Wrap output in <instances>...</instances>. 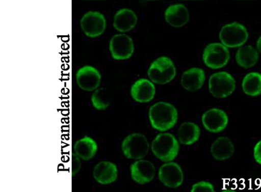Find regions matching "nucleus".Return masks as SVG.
<instances>
[{
    "label": "nucleus",
    "mask_w": 261,
    "mask_h": 192,
    "mask_svg": "<svg viewBox=\"0 0 261 192\" xmlns=\"http://www.w3.org/2000/svg\"><path fill=\"white\" fill-rule=\"evenodd\" d=\"M200 134L199 126L190 122L181 124L178 131V137L180 143L186 145L193 144L198 141Z\"/></svg>",
    "instance_id": "obj_22"
},
{
    "label": "nucleus",
    "mask_w": 261,
    "mask_h": 192,
    "mask_svg": "<svg viewBox=\"0 0 261 192\" xmlns=\"http://www.w3.org/2000/svg\"><path fill=\"white\" fill-rule=\"evenodd\" d=\"M137 22V17L131 9L122 8L115 14L113 26L120 32H126L133 29Z\"/></svg>",
    "instance_id": "obj_18"
},
{
    "label": "nucleus",
    "mask_w": 261,
    "mask_h": 192,
    "mask_svg": "<svg viewBox=\"0 0 261 192\" xmlns=\"http://www.w3.org/2000/svg\"><path fill=\"white\" fill-rule=\"evenodd\" d=\"M75 76L79 87L86 91L96 90L101 81L99 72L95 67L89 65H86L80 68Z\"/></svg>",
    "instance_id": "obj_11"
},
{
    "label": "nucleus",
    "mask_w": 261,
    "mask_h": 192,
    "mask_svg": "<svg viewBox=\"0 0 261 192\" xmlns=\"http://www.w3.org/2000/svg\"><path fill=\"white\" fill-rule=\"evenodd\" d=\"M154 155L163 161H170L177 155L179 144L176 138L169 133L159 134L151 144Z\"/></svg>",
    "instance_id": "obj_2"
},
{
    "label": "nucleus",
    "mask_w": 261,
    "mask_h": 192,
    "mask_svg": "<svg viewBox=\"0 0 261 192\" xmlns=\"http://www.w3.org/2000/svg\"><path fill=\"white\" fill-rule=\"evenodd\" d=\"M202 122L207 131L218 133L226 128L228 123V117L223 110L213 108L204 113L202 116Z\"/></svg>",
    "instance_id": "obj_10"
},
{
    "label": "nucleus",
    "mask_w": 261,
    "mask_h": 192,
    "mask_svg": "<svg viewBox=\"0 0 261 192\" xmlns=\"http://www.w3.org/2000/svg\"><path fill=\"white\" fill-rule=\"evenodd\" d=\"M221 43L228 48H236L243 46L247 41L249 33L246 28L238 22L223 25L219 33Z\"/></svg>",
    "instance_id": "obj_3"
},
{
    "label": "nucleus",
    "mask_w": 261,
    "mask_h": 192,
    "mask_svg": "<svg viewBox=\"0 0 261 192\" xmlns=\"http://www.w3.org/2000/svg\"><path fill=\"white\" fill-rule=\"evenodd\" d=\"M205 79V72L202 69L192 68L182 73L181 84L185 89L194 92L202 87Z\"/></svg>",
    "instance_id": "obj_17"
},
{
    "label": "nucleus",
    "mask_w": 261,
    "mask_h": 192,
    "mask_svg": "<svg viewBox=\"0 0 261 192\" xmlns=\"http://www.w3.org/2000/svg\"><path fill=\"white\" fill-rule=\"evenodd\" d=\"M111 100V93L106 88L96 89L91 96L92 105L98 111L106 109L110 104Z\"/></svg>",
    "instance_id": "obj_24"
},
{
    "label": "nucleus",
    "mask_w": 261,
    "mask_h": 192,
    "mask_svg": "<svg viewBox=\"0 0 261 192\" xmlns=\"http://www.w3.org/2000/svg\"><path fill=\"white\" fill-rule=\"evenodd\" d=\"M147 74L152 82L163 85L171 81L174 78L176 69L170 59L161 57L151 64Z\"/></svg>",
    "instance_id": "obj_4"
},
{
    "label": "nucleus",
    "mask_w": 261,
    "mask_h": 192,
    "mask_svg": "<svg viewBox=\"0 0 261 192\" xmlns=\"http://www.w3.org/2000/svg\"><path fill=\"white\" fill-rule=\"evenodd\" d=\"M202 59L208 68L220 69L227 64L230 59L229 50L221 43H211L204 48Z\"/></svg>",
    "instance_id": "obj_6"
},
{
    "label": "nucleus",
    "mask_w": 261,
    "mask_h": 192,
    "mask_svg": "<svg viewBox=\"0 0 261 192\" xmlns=\"http://www.w3.org/2000/svg\"><path fill=\"white\" fill-rule=\"evenodd\" d=\"M155 93L154 85L149 80L141 78L137 80L132 86L130 94L136 101L144 103L151 101Z\"/></svg>",
    "instance_id": "obj_15"
},
{
    "label": "nucleus",
    "mask_w": 261,
    "mask_h": 192,
    "mask_svg": "<svg viewBox=\"0 0 261 192\" xmlns=\"http://www.w3.org/2000/svg\"><path fill=\"white\" fill-rule=\"evenodd\" d=\"M149 143L146 137L135 133L127 136L122 143V152L125 157L133 159L144 158L148 153Z\"/></svg>",
    "instance_id": "obj_7"
},
{
    "label": "nucleus",
    "mask_w": 261,
    "mask_h": 192,
    "mask_svg": "<svg viewBox=\"0 0 261 192\" xmlns=\"http://www.w3.org/2000/svg\"><path fill=\"white\" fill-rule=\"evenodd\" d=\"M158 1V0H140V2L141 4H145L147 2H148V1Z\"/></svg>",
    "instance_id": "obj_29"
},
{
    "label": "nucleus",
    "mask_w": 261,
    "mask_h": 192,
    "mask_svg": "<svg viewBox=\"0 0 261 192\" xmlns=\"http://www.w3.org/2000/svg\"><path fill=\"white\" fill-rule=\"evenodd\" d=\"M236 80L226 71L213 73L208 80V90L211 94L218 98H224L230 96L235 90Z\"/></svg>",
    "instance_id": "obj_5"
},
{
    "label": "nucleus",
    "mask_w": 261,
    "mask_h": 192,
    "mask_svg": "<svg viewBox=\"0 0 261 192\" xmlns=\"http://www.w3.org/2000/svg\"><path fill=\"white\" fill-rule=\"evenodd\" d=\"M73 148L74 153L80 159L87 161L94 157L98 147L92 138L85 136L75 143Z\"/></svg>",
    "instance_id": "obj_21"
},
{
    "label": "nucleus",
    "mask_w": 261,
    "mask_h": 192,
    "mask_svg": "<svg viewBox=\"0 0 261 192\" xmlns=\"http://www.w3.org/2000/svg\"><path fill=\"white\" fill-rule=\"evenodd\" d=\"M109 49L114 59H127L132 56L134 52L133 40L129 36L124 34L115 35L110 40Z\"/></svg>",
    "instance_id": "obj_9"
},
{
    "label": "nucleus",
    "mask_w": 261,
    "mask_h": 192,
    "mask_svg": "<svg viewBox=\"0 0 261 192\" xmlns=\"http://www.w3.org/2000/svg\"><path fill=\"white\" fill-rule=\"evenodd\" d=\"M85 1H103L105 0H85Z\"/></svg>",
    "instance_id": "obj_31"
},
{
    "label": "nucleus",
    "mask_w": 261,
    "mask_h": 192,
    "mask_svg": "<svg viewBox=\"0 0 261 192\" xmlns=\"http://www.w3.org/2000/svg\"><path fill=\"white\" fill-rule=\"evenodd\" d=\"M159 178L166 186L176 188L182 184L184 175L180 167L177 163L171 162L165 163L160 167Z\"/></svg>",
    "instance_id": "obj_12"
},
{
    "label": "nucleus",
    "mask_w": 261,
    "mask_h": 192,
    "mask_svg": "<svg viewBox=\"0 0 261 192\" xmlns=\"http://www.w3.org/2000/svg\"><path fill=\"white\" fill-rule=\"evenodd\" d=\"M191 191H215L213 185L207 181H200L194 184Z\"/></svg>",
    "instance_id": "obj_25"
},
{
    "label": "nucleus",
    "mask_w": 261,
    "mask_h": 192,
    "mask_svg": "<svg viewBox=\"0 0 261 192\" xmlns=\"http://www.w3.org/2000/svg\"><path fill=\"white\" fill-rule=\"evenodd\" d=\"M242 88L247 95L255 97L261 94V73L249 72L244 77Z\"/></svg>",
    "instance_id": "obj_23"
},
{
    "label": "nucleus",
    "mask_w": 261,
    "mask_h": 192,
    "mask_svg": "<svg viewBox=\"0 0 261 192\" xmlns=\"http://www.w3.org/2000/svg\"><path fill=\"white\" fill-rule=\"evenodd\" d=\"M181 1H200L202 0H180Z\"/></svg>",
    "instance_id": "obj_30"
},
{
    "label": "nucleus",
    "mask_w": 261,
    "mask_h": 192,
    "mask_svg": "<svg viewBox=\"0 0 261 192\" xmlns=\"http://www.w3.org/2000/svg\"><path fill=\"white\" fill-rule=\"evenodd\" d=\"M257 51L261 54V36L259 37L256 42Z\"/></svg>",
    "instance_id": "obj_28"
},
{
    "label": "nucleus",
    "mask_w": 261,
    "mask_h": 192,
    "mask_svg": "<svg viewBox=\"0 0 261 192\" xmlns=\"http://www.w3.org/2000/svg\"><path fill=\"white\" fill-rule=\"evenodd\" d=\"M149 118L153 128L164 131L175 125L178 118V113L171 104L158 102L150 107Z\"/></svg>",
    "instance_id": "obj_1"
},
{
    "label": "nucleus",
    "mask_w": 261,
    "mask_h": 192,
    "mask_svg": "<svg viewBox=\"0 0 261 192\" xmlns=\"http://www.w3.org/2000/svg\"><path fill=\"white\" fill-rule=\"evenodd\" d=\"M258 59V52L251 45L240 47L235 54L237 64L245 69L253 67Z\"/></svg>",
    "instance_id": "obj_20"
},
{
    "label": "nucleus",
    "mask_w": 261,
    "mask_h": 192,
    "mask_svg": "<svg viewBox=\"0 0 261 192\" xmlns=\"http://www.w3.org/2000/svg\"><path fill=\"white\" fill-rule=\"evenodd\" d=\"M253 157L255 162L261 165V140L256 143L253 148Z\"/></svg>",
    "instance_id": "obj_27"
},
{
    "label": "nucleus",
    "mask_w": 261,
    "mask_h": 192,
    "mask_svg": "<svg viewBox=\"0 0 261 192\" xmlns=\"http://www.w3.org/2000/svg\"><path fill=\"white\" fill-rule=\"evenodd\" d=\"M155 168L150 161L147 160H139L130 166L132 179L141 184L151 181L155 175Z\"/></svg>",
    "instance_id": "obj_13"
},
{
    "label": "nucleus",
    "mask_w": 261,
    "mask_h": 192,
    "mask_svg": "<svg viewBox=\"0 0 261 192\" xmlns=\"http://www.w3.org/2000/svg\"><path fill=\"white\" fill-rule=\"evenodd\" d=\"M211 152L215 159L225 160L233 155L234 147L228 138L221 136L217 139L212 145Z\"/></svg>",
    "instance_id": "obj_19"
},
{
    "label": "nucleus",
    "mask_w": 261,
    "mask_h": 192,
    "mask_svg": "<svg viewBox=\"0 0 261 192\" xmlns=\"http://www.w3.org/2000/svg\"><path fill=\"white\" fill-rule=\"evenodd\" d=\"M80 158L73 153L71 156V174L72 176H75L80 170L81 163Z\"/></svg>",
    "instance_id": "obj_26"
},
{
    "label": "nucleus",
    "mask_w": 261,
    "mask_h": 192,
    "mask_svg": "<svg viewBox=\"0 0 261 192\" xmlns=\"http://www.w3.org/2000/svg\"><path fill=\"white\" fill-rule=\"evenodd\" d=\"M93 176L98 183L106 185L114 182L117 178L116 166L108 161H101L97 163L93 170Z\"/></svg>",
    "instance_id": "obj_14"
},
{
    "label": "nucleus",
    "mask_w": 261,
    "mask_h": 192,
    "mask_svg": "<svg viewBox=\"0 0 261 192\" xmlns=\"http://www.w3.org/2000/svg\"><path fill=\"white\" fill-rule=\"evenodd\" d=\"M165 19L171 26L179 28L185 25L189 19V13L182 4L169 6L165 11Z\"/></svg>",
    "instance_id": "obj_16"
},
{
    "label": "nucleus",
    "mask_w": 261,
    "mask_h": 192,
    "mask_svg": "<svg viewBox=\"0 0 261 192\" xmlns=\"http://www.w3.org/2000/svg\"><path fill=\"white\" fill-rule=\"evenodd\" d=\"M80 25L86 36L95 38L99 36L104 32L106 28V20L101 13L89 11L82 16Z\"/></svg>",
    "instance_id": "obj_8"
}]
</instances>
